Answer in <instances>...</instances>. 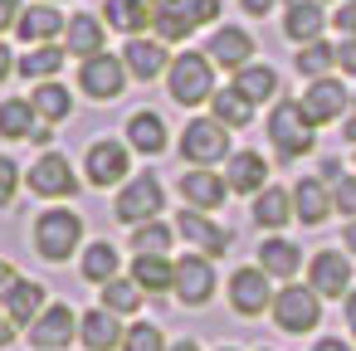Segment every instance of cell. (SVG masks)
<instances>
[{
  "label": "cell",
  "mask_w": 356,
  "mask_h": 351,
  "mask_svg": "<svg viewBox=\"0 0 356 351\" xmlns=\"http://www.w3.org/2000/svg\"><path fill=\"white\" fill-rule=\"evenodd\" d=\"M79 239H83V220H79L74 210H44V215L35 220V249H40V259H49V263H64V259L79 249Z\"/></svg>",
  "instance_id": "obj_1"
},
{
  "label": "cell",
  "mask_w": 356,
  "mask_h": 351,
  "mask_svg": "<svg viewBox=\"0 0 356 351\" xmlns=\"http://www.w3.org/2000/svg\"><path fill=\"white\" fill-rule=\"evenodd\" d=\"M268 142H273L283 156H302V152H312V142H317V122L302 113V103H278V108L268 113Z\"/></svg>",
  "instance_id": "obj_2"
},
{
  "label": "cell",
  "mask_w": 356,
  "mask_h": 351,
  "mask_svg": "<svg viewBox=\"0 0 356 351\" xmlns=\"http://www.w3.org/2000/svg\"><path fill=\"white\" fill-rule=\"evenodd\" d=\"M166 79H171V98L186 103V108L215 98V69H210V54H181V59L166 69Z\"/></svg>",
  "instance_id": "obj_3"
},
{
  "label": "cell",
  "mask_w": 356,
  "mask_h": 351,
  "mask_svg": "<svg viewBox=\"0 0 356 351\" xmlns=\"http://www.w3.org/2000/svg\"><path fill=\"white\" fill-rule=\"evenodd\" d=\"M220 15V0H161L152 25L161 40H186L195 25H210Z\"/></svg>",
  "instance_id": "obj_4"
},
{
  "label": "cell",
  "mask_w": 356,
  "mask_h": 351,
  "mask_svg": "<svg viewBox=\"0 0 356 351\" xmlns=\"http://www.w3.org/2000/svg\"><path fill=\"white\" fill-rule=\"evenodd\" d=\"M181 156H186L191 166H215V161H225V156H229V132H225V122H215V117L186 122V132H181Z\"/></svg>",
  "instance_id": "obj_5"
},
{
  "label": "cell",
  "mask_w": 356,
  "mask_h": 351,
  "mask_svg": "<svg viewBox=\"0 0 356 351\" xmlns=\"http://www.w3.org/2000/svg\"><path fill=\"white\" fill-rule=\"evenodd\" d=\"M273 322H278L283 332L302 336V332H312V327L322 322V297H317L312 288H302V283H288V288L273 297Z\"/></svg>",
  "instance_id": "obj_6"
},
{
  "label": "cell",
  "mask_w": 356,
  "mask_h": 351,
  "mask_svg": "<svg viewBox=\"0 0 356 351\" xmlns=\"http://www.w3.org/2000/svg\"><path fill=\"white\" fill-rule=\"evenodd\" d=\"M156 210H161V181L156 176H132L113 205V215L122 225H147V220H156Z\"/></svg>",
  "instance_id": "obj_7"
},
{
  "label": "cell",
  "mask_w": 356,
  "mask_h": 351,
  "mask_svg": "<svg viewBox=\"0 0 356 351\" xmlns=\"http://www.w3.org/2000/svg\"><path fill=\"white\" fill-rule=\"evenodd\" d=\"M79 336V312L69 302H49L35 322H30V346L35 351H59Z\"/></svg>",
  "instance_id": "obj_8"
},
{
  "label": "cell",
  "mask_w": 356,
  "mask_h": 351,
  "mask_svg": "<svg viewBox=\"0 0 356 351\" xmlns=\"http://www.w3.org/2000/svg\"><path fill=\"white\" fill-rule=\"evenodd\" d=\"M30 190H35V195H44V200H64V195H74V190H79V176H74L69 156L44 152V156L30 166Z\"/></svg>",
  "instance_id": "obj_9"
},
{
  "label": "cell",
  "mask_w": 356,
  "mask_h": 351,
  "mask_svg": "<svg viewBox=\"0 0 356 351\" xmlns=\"http://www.w3.org/2000/svg\"><path fill=\"white\" fill-rule=\"evenodd\" d=\"M186 307H205L210 302V293H215V268H210V259L205 254H186L181 263H176V288H171Z\"/></svg>",
  "instance_id": "obj_10"
},
{
  "label": "cell",
  "mask_w": 356,
  "mask_h": 351,
  "mask_svg": "<svg viewBox=\"0 0 356 351\" xmlns=\"http://www.w3.org/2000/svg\"><path fill=\"white\" fill-rule=\"evenodd\" d=\"M229 307L239 317H259L273 307V288H268V273L264 268H234L229 278Z\"/></svg>",
  "instance_id": "obj_11"
},
{
  "label": "cell",
  "mask_w": 356,
  "mask_h": 351,
  "mask_svg": "<svg viewBox=\"0 0 356 351\" xmlns=\"http://www.w3.org/2000/svg\"><path fill=\"white\" fill-rule=\"evenodd\" d=\"M127 64H118L113 54H93V59H83V69H79V88L88 93V98H118L122 88H127V74H122Z\"/></svg>",
  "instance_id": "obj_12"
},
{
  "label": "cell",
  "mask_w": 356,
  "mask_h": 351,
  "mask_svg": "<svg viewBox=\"0 0 356 351\" xmlns=\"http://www.w3.org/2000/svg\"><path fill=\"white\" fill-rule=\"evenodd\" d=\"M176 234H181L195 254H205V259H215V254H225V249H229V229L210 225V220H205V210H186V215L176 220Z\"/></svg>",
  "instance_id": "obj_13"
},
{
  "label": "cell",
  "mask_w": 356,
  "mask_h": 351,
  "mask_svg": "<svg viewBox=\"0 0 356 351\" xmlns=\"http://www.w3.org/2000/svg\"><path fill=\"white\" fill-rule=\"evenodd\" d=\"M346 103H351V98H346V83H337V79H307L302 113H307L312 122H332V117H341Z\"/></svg>",
  "instance_id": "obj_14"
},
{
  "label": "cell",
  "mask_w": 356,
  "mask_h": 351,
  "mask_svg": "<svg viewBox=\"0 0 356 351\" xmlns=\"http://www.w3.org/2000/svg\"><path fill=\"white\" fill-rule=\"evenodd\" d=\"M83 171L93 186H118L127 176V147L122 142H93L83 156Z\"/></svg>",
  "instance_id": "obj_15"
},
{
  "label": "cell",
  "mask_w": 356,
  "mask_h": 351,
  "mask_svg": "<svg viewBox=\"0 0 356 351\" xmlns=\"http://www.w3.org/2000/svg\"><path fill=\"white\" fill-rule=\"evenodd\" d=\"M181 195L191 200V210H220L225 195H229V181H220L210 166H191L181 176Z\"/></svg>",
  "instance_id": "obj_16"
},
{
  "label": "cell",
  "mask_w": 356,
  "mask_h": 351,
  "mask_svg": "<svg viewBox=\"0 0 356 351\" xmlns=\"http://www.w3.org/2000/svg\"><path fill=\"white\" fill-rule=\"evenodd\" d=\"M317 297H346L351 293V263L337 254V249H327V254H317L312 259V283H307Z\"/></svg>",
  "instance_id": "obj_17"
},
{
  "label": "cell",
  "mask_w": 356,
  "mask_h": 351,
  "mask_svg": "<svg viewBox=\"0 0 356 351\" xmlns=\"http://www.w3.org/2000/svg\"><path fill=\"white\" fill-rule=\"evenodd\" d=\"M0 307H6V317H10L15 327H30V322L44 312V288H40L35 278H15L6 293H0Z\"/></svg>",
  "instance_id": "obj_18"
},
{
  "label": "cell",
  "mask_w": 356,
  "mask_h": 351,
  "mask_svg": "<svg viewBox=\"0 0 356 351\" xmlns=\"http://www.w3.org/2000/svg\"><path fill=\"white\" fill-rule=\"evenodd\" d=\"M15 35H20L25 44H54V40L64 35V20H59L54 6H30V10H20V20H15Z\"/></svg>",
  "instance_id": "obj_19"
},
{
  "label": "cell",
  "mask_w": 356,
  "mask_h": 351,
  "mask_svg": "<svg viewBox=\"0 0 356 351\" xmlns=\"http://www.w3.org/2000/svg\"><path fill=\"white\" fill-rule=\"evenodd\" d=\"M79 336H83V346H88V351H113V346L122 341V322H118V312L93 307V312H83V317H79Z\"/></svg>",
  "instance_id": "obj_20"
},
{
  "label": "cell",
  "mask_w": 356,
  "mask_h": 351,
  "mask_svg": "<svg viewBox=\"0 0 356 351\" xmlns=\"http://www.w3.org/2000/svg\"><path fill=\"white\" fill-rule=\"evenodd\" d=\"M332 210H337V205H332V190H327L322 181H312V176H307V181H298V186H293V215H298L302 225H322Z\"/></svg>",
  "instance_id": "obj_21"
},
{
  "label": "cell",
  "mask_w": 356,
  "mask_h": 351,
  "mask_svg": "<svg viewBox=\"0 0 356 351\" xmlns=\"http://www.w3.org/2000/svg\"><path fill=\"white\" fill-rule=\"evenodd\" d=\"M122 64H127L137 79H156V74H166V69H171V59H166V44H161V40H127Z\"/></svg>",
  "instance_id": "obj_22"
},
{
  "label": "cell",
  "mask_w": 356,
  "mask_h": 351,
  "mask_svg": "<svg viewBox=\"0 0 356 351\" xmlns=\"http://www.w3.org/2000/svg\"><path fill=\"white\" fill-rule=\"evenodd\" d=\"M132 278L142 293H171L176 288V263L166 254H137L132 259Z\"/></svg>",
  "instance_id": "obj_23"
},
{
  "label": "cell",
  "mask_w": 356,
  "mask_h": 351,
  "mask_svg": "<svg viewBox=\"0 0 356 351\" xmlns=\"http://www.w3.org/2000/svg\"><path fill=\"white\" fill-rule=\"evenodd\" d=\"M127 147H137L142 156H161L166 152V122L156 113H132L127 122Z\"/></svg>",
  "instance_id": "obj_24"
},
{
  "label": "cell",
  "mask_w": 356,
  "mask_h": 351,
  "mask_svg": "<svg viewBox=\"0 0 356 351\" xmlns=\"http://www.w3.org/2000/svg\"><path fill=\"white\" fill-rule=\"evenodd\" d=\"M225 181L234 186V195H254V190H264V181H268V161H264L259 152H239V156L229 161Z\"/></svg>",
  "instance_id": "obj_25"
},
{
  "label": "cell",
  "mask_w": 356,
  "mask_h": 351,
  "mask_svg": "<svg viewBox=\"0 0 356 351\" xmlns=\"http://www.w3.org/2000/svg\"><path fill=\"white\" fill-rule=\"evenodd\" d=\"M259 268H264L268 278H293V273L302 268V254H298L293 239H264V244H259Z\"/></svg>",
  "instance_id": "obj_26"
},
{
  "label": "cell",
  "mask_w": 356,
  "mask_h": 351,
  "mask_svg": "<svg viewBox=\"0 0 356 351\" xmlns=\"http://www.w3.org/2000/svg\"><path fill=\"white\" fill-rule=\"evenodd\" d=\"M64 40H69V54H79V59L103 54V25H98V15H74L64 25Z\"/></svg>",
  "instance_id": "obj_27"
},
{
  "label": "cell",
  "mask_w": 356,
  "mask_h": 351,
  "mask_svg": "<svg viewBox=\"0 0 356 351\" xmlns=\"http://www.w3.org/2000/svg\"><path fill=\"white\" fill-rule=\"evenodd\" d=\"M249 54H254V40H249L244 30H220V35L210 40V64L244 69V64H249Z\"/></svg>",
  "instance_id": "obj_28"
},
{
  "label": "cell",
  "mask_w": 356,
  "mask_h": 351,
  "mask_svg": "<svg viewBox=\"0 0 356 351\" xmlns=\"http://www.w3.org/2000/svg\"><path fill=\"white\" fill-rule=\"evenodd\" d=\"M30 108L40 113V122H64L69 113H74V98H69V88L64 83H35V93H30Z\"/></svg>",
  "instance_id": "obj_29"
},
{
  "label": "cell",
  "mask_w": 356,
  "mask_h": 351,
  "mask_svg": "<svg viewBox=\"0 0 356 351\" xmlns=\"http://www.w3.org/2000/svg\"><path fill=\"white\" fill-rule=\"evenodd\" d=\"M254 220H259L264 229L288 225V220H293V195H288V190H278V186H264V190H259V200H254Z\"/></svg>",
  "instance_id": "obj_30"
},
{
  "label": "cell",
  "mask_w": 356,
  "mask_h": 351,
  "mask_svg": "<svg viewBox=\"0 0 356 351\" xmlns=\"http://www.w3.org/2000/svg\"><path fill=\"white\" fill-rule=\"evenodd\" d=\"M35 127H40V113H35L25 98H6V103H0V137L20 142V137H30Z\"/></svg>",
  "instance_id": "obj_31"
},
{
  "label": "cell",
  "mask_w": 356,
  "mask_h": 351,
  "mask_svg": "<svg viewBox=\"0 0 356 351\" xmlns=\"http://www.w3.org/2000/svg\"><path fill=\"white\" fill-rule=\"evenodd\" d=\"M283 30H288L293 40L312 44V40H322V10L312 6V0H293L288 15H283Z\"/></svg>",
  "instance_id": "obj_32"
},
{
  "label": "cell",
  "mask_w": 356,
  "mask_h": 351,
  "mask_svg": "<svg viewBox=\"0 0 356 351\" xmlns=\"http://www.w3.org/2000/svg\"><path fill=\"white\" fill-rule=\"evenodd\" d=\"M103 20L113 25V30H147L152 25V6H147V0H108V6H103Z\"/></svg>",
  "instance_id": "obj_33"
},
{
  "label": "cell",
  "mask_w": 356,
  "mask_h": 351,
  "mask_svg": "<svg viewBox=\"0 0 356 351\" xmlns=\"http://www.w3.org/2000/svg\"><path fill=\"white\" fill-rule=\"evenodd\" d=\"M234 88H239L249 103H264V98L278 93V74L264 69V64H244V69H234Z\"/></svg>",
  "instance_id": "obj_34"
},
{
  "label": "cell",
  "mask_w": 356,
  "mask_h": 351,
  "mask_svg": "<svg viewBox=\"0 0 356 351\" xmlns=\"http://www.w3.org/2000/svg\"><path fill=\"white\" fill-rule=\"evenodd\" d=\"M59 69H64V49H59V44H35V49L20 59V74H25V79H35V83L54 79Z\"/></svg>",
  "instance_id": "obj_35"
},
{
  "label": "cell",
  "mask_w": 356,
  "mask_h": 351,
  "mask_svg": "<svg viewBox=\"0 0 356 351\" xmlns=\"http://www.w3.org/2000/svg\"><path fill=\"white\" fill-rule=\"evenodd\" d=\"M210 103H215V122H225V127H249V117H254V113H249L254 103H249L239 88H215Z\"/></svg>",
  "instance_id": "obj_36"
},
{
  "label": "cell",
  "mask_w": 356,
  "mask_h": 351,
  "mask_svg": "<svg viewBox=\"0 0 356 351\" xmlns=\"http://www.w3.org/2000/svg\"><path fill=\"white\" fill-rule=\"evenodd\" d=\"M103 307L118 312V317H132V312L142 307V288H137V278H108V283H103Z\"/></svg>",
  "instance_id": "obj_37"
},
{
  "label": "cell",
  "mask_w": 356,
  "mask_h": 351,
  "mask_svg": "<svg viewBox=\"0 0 356 351\" xmlns=\"http://www.w3.org/2000/svg\"><path fill=\"white\" fill-rule=\"evenodd\" d=\"M83 278L88 283H108V278H118V249L113 244H88V254H83Z\"/></svg>",
  "instance_id": "obj_38"
},
{
  "label": "cell",
  "mask_w": 356,
  "mask_h": 351,
  "mask_svg": "<svg viewBox=\"0 0 356 351\" xmlns=\"http://www.w3.org/2000/svg\"><path fill=\"white\" fill-rule=\"evenodd\" d=\"M332 64H337V49H327L322 40H312V44L298 49V74H302V79H322Z\"/></svg>",
  "instance_id": "obj_39"
},
{
  "label": "cell",
  "mask_w": 356,
  "mask_h": 351,
  "mask_svg": "<svg viewBox=\"0 0 356 351\" xmlns=\"http://www.w3.org/2000/svg\"><path fill=\"white\" fill-rule=\"evenodd\" d=\"M122 351H166V336L156 322H132L122 332Z\"/></svg>",
  "instance_id": "obj_40"
},
{
  "label": "cell",
  "mask_w": 356,
  "mask_h": 351,
  "mask_svg": "<svg viewBox=\"0 0 356 351\" xmlns=\"http://www.w3.org/2000/svg\"><path fill=\"white\" fill-rule=\"evenodd\" d=\"M132 249H137V254H166V249H171V229L147 220V225H137V234H132Z\"/></svg>",
  "instance_id": "obj_41"
},
{
  "label": "cell",
  "mask_w": 356,
  "mask_h": 351,
  "mask_svg": "<svg viewBox=\"0 0 356 351\" xmlns=\"http://www.w3.org/2000/svg\"><path fill=\"white\" fill-rule=\"evenodd\" d=\"M332 205H337L346 220H356V181H351V176H337V186H332Z\"/></svg>",
  "instance_id": "obj_42"
},
{
  "label": "cell",
  "mask_w": 356,
  "mask_h": 351,
  "mask_svg": "<svg viewBox=\"0 0 356 351\" xmlns=\"http://www.w3.org/2000/svg\"><path fill=\"white\" fill-rule=\"evenodd\" d=\"M15 190H20V166L10 156H0V210L15 200Z\"/></svg>",
  "instance_id": "obj_43"
},
{
  "label": "cell",
  "mask_w": 356,
  "mask_h": 351,
  "mask_svg": "<svg viewBox=\"0 0 356 351\" xmlns=\"http://www.w3.org/2000/svg\"><path fill=\"white\" fill-rule=\"evenodd\" d=\"M337 69H341V74H356V40H351V35L337 44Z\"/></svg>",
  "instance_id": "obj_44"
},
{
  "label": "cell",
  "mask_w": 356,
  "mask_h": 351,
  "mask_svg": "<svg viewBox=\"0 0 356 351\" xmlns=\"http://www.w3.org/2000/svg\"><path fill=\"white\" fill-rule=\"evenodd\" d=\"M15 20H20V0H0V35L15 30Z\"/></svg>",
  "instance_id": "obj_45"
},
{
  "label": "cell",
  "mask_w": 356,
  "mask_h": 351,
  "mask_svg": "<svg viewBox=\"0 0 356 351\" xmlns=\"http://www.w3.org/2000/svg\"><path fill=\"white\" fill-rule=\"evenodd\" d=\"M337 25H341V30H346V35L356 40V0H346V6L337 10Z\"/></svg>",
  "instance_id": "obj_46"
},
{
  "label": "cell",
  "mask_w": 356,
  "mask_h": 351,
  "mask_svg": "<svg viewBox=\"0 0 356 351\" xmlns=\"http://www.w3.org/2000/svg\"><path fill=\"white\" fill-rule=\"evenodd\" d=\"M15 341V322L6 317V307H0V346H10Z\"/></svg>",
  "instance_id": "obj_47"
},
{
  "label": "cell",
  "mask_w": 356,
  "mask_h": 351,
  "mask_svg": "<svg viewBox=\"0 0 356 351\" xmlns=\"http://www.w3.org/2000/svg\"><path fill=\"white\" fill-rule=\"evenodd\" d=\"M239 6H244L249 15H268V10H273V0H239Z\"/></svg>",
  "instance_id": "obj_48"
},
{
  "label": "cell",
  "mask_w": 356,
  "mask_h": 351,
  "mask_svg": "<svg viewBox=\"0 0 356 351\" xmlns=\"http://www.w3.org/2000/svg\"><path fill=\"white\" fill-rule=\"evenodd\" d=\"M10 69H15V59H10V49H6V44H0V83L10 79Z\"/></svg>",
  "instance_id": "obj_49"
},
{
  "label": "cell",
  "mask_w": 356,
  "mask_h": 351,
  "mask_svg": "<svg viewBox=\"0 0 356 351\" xmlns=\"http://www.w3.org/2000/svg\"><path fill=\"white\" fill-rule=\"evenodd\" d=\"M15 278H20V273H15V268H10V263H6V259H0V293H6V288H10V283H15Z\"/></svg>",
  "instance_id": "obj_50"
},
{
  "label": "cell",
  "mask_w": 356,
  "mask_h": 351,
  "mask_svg": "<svg viewBox=\"0 0 356 351\" xmlns=\"http://www.w3.org/2000/svg\"><path fill=\"white\" fill-rule=\"evenodd\" d=\"M346 327H351V336H356V288L346 293Z\"/></svg>",
  "instance_id": "obj_51"
},
{
  "label": "cell",
  "mask_w": 356,
  "mask_h": 351,
  "mask_svg": "<svg viewBox=\"0 0 356 351\" xmlns=\"http://www.w3.org/2000/svg\"><path fill=\"white\" fill-rule=\"evenodd\" d=\"M312 351H351V346H346V341H337V336H322Z\"/></svg>",
  "instance_id": "obj_52"
},
{
  "label": "cell",
  "mask_w": 356,
  "mask_h": 351,
  "mask_svg": "<svg viewBox=\"0 0 356 351\" xmlns=\"http://www.w3.org/2000/svg\"><path fill=\"white\" fill-rule=\"evenodd\" d=\"M341 239H346V249H351V254H356V220H351V225H346V234H341Z\"/></svg>",
  "instance_id": "obj_53"
},
{
  "label": "cell",
  "mask_w": 356,
  "mask_h": 351,
  "mask_svg": "<svg viewBox=\"0 0 356 351\" xmlns=\"http://www.w3.org/2000/svg\"><path fill=\"white\" fill-rule=\"evenodd\" d=\"M341 132H346V142H356V113L346 117V127H341Z\"/></svg>",
  "instance_id": "obj_54"
},
{
  "label": "cell",
  "mask_w": 356,
  "mask_h": 351,
  "mask_svg": "<svg viewBox=\"0 0 356 351\" xmlns=\"http://www.w3.org/2000/svg\"><path fill=\"white\" fill-rule=\"evenodd\" d=\"M171 351H200V346H195V341H176Z\"/></svg>",
  "instance_id": "obj_55"
},
{
  "label": "cell",
  "mask_w": 356,
  "mask_h": 351,
  "mask_svg": "<svg viewBox=\"0 0 356 351\" xmlns=\"http://www.w3.org/2000/svg\"><path fill=\"white\" fill-rule=\"evenodd\" d=\"M147 6H152V15H156V6H161V0H147Z\"/></svg>",
  "instance_id": "obj_56"
},
{
  "label": "cell",
  "mask_w": 356,
  "mask_h": 351,
  "mask_svg": "<svg viewBox=\"0 0 356 351\" xmlns=\"http://www.w3.org/2000/svg\"><path fill=\"white\" fill-rule=\"evenodd\" d=\"M220 351H239V346H220Z\"/></svg>",
  "instance_id": "obj_57"
}]
</instances>
